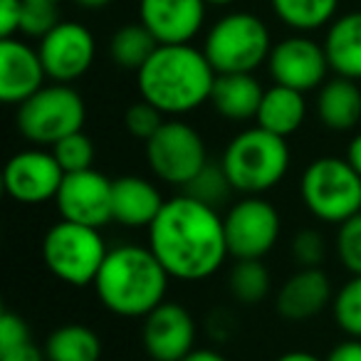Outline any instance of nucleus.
Segmentation results:
<instances>
[{
  "label": "nucleus",
  "instance_id": "ea45409f",
  "mask_svg": "<svg viewBox=\"0 0 361 361\" xmlns=\"http://www.w3.org/2000/svg\"><path fill=\"white\" fill-rule=\"evenodd\" d=\"M346 161H349L361 176V131L349 141V146H346Z\"/></svg>",
  "mask_w": 361,
  "mask_h": 361
},
{
  "label": "nucleus",
  "instance_id": "cd10ccee",
  "mask_svg": "<svg viewBox=\"0 0 361 361\" xmlns=\"http://www.w3.org/2000/svg\"><path fill=\"white\" fill-rule=\"evenodd\" d=\"M331 314L346 336L361 339V275H351L334 292Z\"/></svg>",
  "mask_w": 361,
  "mask_h": 361
},
{
  "label": "nucleus",
  "instance_id": "4468645a",
  "mask_svg": "<svg viewBox=\"0 0 361 361\" xmlns=\"http://www.w3.org/2000/svg\"><path fill=\"white\" fill-rule=\"evenodd\" d=\"M111 188L114 180H109L97 169L65 173L60 191L55 196V206L62 221L82 223V226L104 228L114 221L111 216Z\"/></svg>",
  "mask_w": 361,
  "mask_h": 361
},
{
  "label": "nucleus",
  "instance_id": "39448f33",
  "mask_svg": "<svg viewBox=\"0 0 361 361\" xmlns=\"http://www.w3.org/2000/svg\"><path fill=\"white\" fill-rule=\"evenodd\" d=\"M300 196L310 216L329 226H341L361 213V176L346 156H319L302 173Z\"/></svg>",
  "mask_w": 361,
  "mask_h": 361
},
{
  "label": "nucleus",
  "instance_id": "aec40b11",
  "mask_svg": "<svg viewBox=\"0 0 361 361\" xmlns=\"http://www.w3.org/2000/svg\"><path fill=\"white\" fill-rule=\"evenodd\" d=\"M265 87L257 82L250 72H238V75H218L213 85L211 104L223 119L228 121H247L255 119L260 109Z\"/></svg>",
  "mask_w": 361,
  "mask_h": 361
},
{
  "label": "nucleus",
  "instance_id": "f257e3e1",
  "mask_svg": "<svg viewBox=\"0 0 361 361\" xmlns=\"http://www.w3.org/2000/svg\"><path fill=\"white\" fill-rule=\"evenodd\" d=\"M146 233L154 255L180 282L208 280L231 257L218 208L188 193L169 198Z\"/></svg>",
  "mask_w": 361,
  "mask_h": 361
},
{
  "label": "nucleus",
  "instance_id": "6ab92c4d",
  "mask_svg": "<svg viewBox=\"0 0 361 361\" xmlns=\"http://www.w3.org/2000/svg\"><path fill=\"white\" fill-rule=\"evenodd\" d=\"M164 196H161L159 186L151 183L149 178L141 176H121L114 180L111 188V216L114 223L131 231L146 228L156 221V216L164 208Z\"/></svg>",
  "mask_w": 361,
  "mask_h": 361
},
{
  "label": "nucleus",
  "instance_id": "9d476101",
  "mask_svg": "<svg viewBox=\"0 0 361 361\" xmlns=\"http://www.w3.org/2000/svg\"><path fill=\"white\" fill-rule=\"evenodd\" d=\"M228 252L233 260H262L280 240L277 208L262 196H243L223 216Z\"/></svg>",
  "mask_w": 361,
  "mask_h": 361
},
{
  "label": "nucleus",
  "instance_id": "0eeeda50",
  "mask_svg": "<svg viewBox=\"0 0 361 361\" xmlns=\"http://www.w3.org/2000/svg\"><path fill=\"white\" fill-rule=\"evenodd\" d=\"M109 252L99 228L57 221L42 238V260L57 280L72 287L94 285Z\"/></svg>",
  "mask_w": 361,
  "mask_h": 361
},
{
  "label": "nucleus",
  "instance_id": "bb28decb",
  "mask_svg": "<svg viewBox=\"0 0 361 361\" xmlns=\"http://www.w3.org/2000/svg\"><path fill=\"white\" fill-rule=\"evenodd\" d=\"M228 290L240 305H257L272 290L270 270L262 265V260H235L228 272Z\"/></svg>",
  "mask_w": 361,
  "mask_h": 361
},
{
  "label": "nucleus",
  "instance_id": "5701e85b",
  "mask_svg": "<svg viewBox=\"0 0 361 361\" xmlns=\"http://www.w3.org/2000/svg\"><path fill=\"white\" fill-rule=\"evenodd\" d=\"M307 119V99L305 92H297L285 85H272L265 90L257 109V126L272 131L277 136H292L302 129Z\"/></svg>",
  "mask_w": 361,
  "mask_h": 361
},
{
  "label": "nucleus",
  "instance_id": "20e7f679",
  "mask_svg": "<svg viewBox=\"0 0 361 361\" xmlns=\"http://www.w3.org/2000/svg\"><path fill=\"white\" fill-rule=\"evenodd\" d=\"M221 166L233 191L243 196H262L290 171V146L285 136L272 134L262 126H250L228 141Z\"/></svg>",
  "mask_w": 361,
  "mask_h": 361
},
{
  "label": "nucleus",
  "instance_id": "c03bdc74",
  "mask_svg": "<svg viewBox=\"0 0 361 361\" xmlns=\"http://www.w3.org/2000/svg\"><path fill=\"white\" fill-rule=\"evenodd\" d=\"M50 3H60V0H50Z\"/></svg>",
  "mask_w": 361,
  "mask_h": 361
},
{
  "label": "nucleus",
  "instance_id": "c85d7f7f",
  "mask_svg": "<svg viewBox=\"0 0 361 361\" xmlns=\"http://www.w3.org/2000/svg\"><path fill=\"white\" fill-rule=\"evenodd\" d=\"M231 191H233V186H231V180H228L226 171H223V166L213 164V161H208L206 169L183 188V193H188V196L198 198V201L208 203V206H213V208L226 203Z\"/></svg>",
  "mask_w": 361,
  "mask_h": 361
},
{
  "label": "nucleus",
  "instance_id": "a211bd4d",
  "mask_svg": "<svg viewBox=\"0 0 361 361\" xmlns=\"http://www.w3.org/2000/svg\"><path fill=\"white\" fill-rule=\"evenodd\" d=\"M334 302V287L322 267H297L277 290V312L287 322H307Z\"/></svg>",
  "mask_w": 361,
  "mask_h": 361
},
{
  "label": "nucleus",
  "instance_id": "f3484780",
  "mask_svg": "<svg viewBox=\"0 0 361 361\" xmlns=\"http://www.w3.org/2000/svg\"><path fill=\"white\" fill-rule=\"evenodd\" d=\"M50 80L37 47L18 37L0 40V99L6 104H23Z\"/></svg>",
  "mask_w": 361,
  "mask_h": 361
},
{
  "label": "nucleus",
  "instance_id": "4c0bfd02",
  "mask_svg": "<svg viewBox=\"0 0 361 361\" xmlns=\"http://www.w3.org/2000/svg\"><path fill=\"white\" fill-rule=\"evenodd\" d=\"M324 361H361V339L346 336L324 356Z\"/></svg>",
  "mask_w": 361,
  "mask_h": 361
},
{
  "label": "nucleus",
  "instance_id": "72a5a7b5",
  "mask_svg": "<svg viewBox=\"0 0 361 361\" xmlns=\"http://www.w3.org/2000/svg\"><path fill=\"white\" fill-rule=\"evenodd\" d=\"M164 116L154 104H149L146 99H139L126 109L124 114V124H126V131H129L134 139H141V141H149L156 131L161 129L164 124Z\"/></svg>",
  "mask_w": 361,
  "mask_h": 361
},
{
  "label": "nucleus",
  "instance_id": "473e14b6",
  "mask_svg": "<svg viewBox=\"0 0 361 361\" xmlns=\"http://www.w3.org/2000/svg\"><path fill=\"white\" fill-rule=\"evenodd\" d=\"M290 255L297 267H319L326 255L324 235L314 228H305L290 240Z\"/></svg>",
  "mask_w": 361,
  "mask_h": 361
},
{
  "label": "nucleus",
  "instance_id": "4be33fe9",
  "mask_svg": "<svg viewBox=\"0 0 361 361\" xmlns=\"http://www.w3.org/2000/svg\"><path fill=\"white\" fill-rule=\"evenodd\" d=\"M317 116L329 131H351L361 121V90L356 80L331 77L319 87Z\"/></svg>",
  "mask_w": 361,
  "mask_h": 361
},
{
  "label": "nucleus",
  "instance_id": "423d86ee",
  "mask_svg": "<svg viewBox=\"0 0 361 361\" xmlns=\"http://www.w3.org/2000/svg\"><path fill=\"white\" fill-rule=\"evenodd\" d=\"M203 52L218 75H238V72L252 75L260 65H267L272 37L262 18L238 11L213 23L203 40Z\"/></svg>",
  "mask_w": 361,
  "mask_h": 361
},
{
  "label": "nucleus",
  "instance_id": "2f4dec72",
  "mask_svg": "<svg viewBox=\"0 0 361 361\" xmlns=\"http://www.w3.org/2000/svg\"><path fill=\"white\" fill-rule=\"evenodd\" d=\"M57 6L60 3H50V0H23V20H20L23 35L45 37L60 23Z\"/></svg>",
  "mask_w": 361,
  "mask_h": 361
},
{
  "label": "nucleus",
  "instance_id": "9b49d317",
  "mask_svg": "<svg viewBox=\"0 0 361 361\" xmlns=\"http://www.w3.org/2000/svg\"><path fill=\"white\" fill-rule=\"evenodd\" d=\"M329 60H326L324 45L312 40L305 32L275 42L267 57V72L275 85L292 87L297 92H312L322 87L329 75Z\"/></svg>",
  "mask_w": 361,
  "mask_h": 361
},
{
  "label": "nucleus",
  "instance_id": "79ce46f5",
  "mask_svg": "<svg viewBox=\"0 0 361 361\" xmlns=\"http://www.w3.org/2000/svg\"><path fill=\"white\" fill-rule=\"evenodd\" d=\"M77 6L85 8V11H102V8L111 6L114 0H75Z\"/></svg>",
  "mask_w": 361,
  "mask_h": 361
},
{
  "label": "nucleus",
  "instance_id": "1a4fd4ad",
  "mask_svg": "<svg viewBox=\"0 0 361 361\" xmlns=\"http://www.w3.org/2000/svg\"><path fill=\"white\" fill-rule=\"evenodd\" d=\"M208 149L196 126L183 119H166L146 141V164L166 186L186 188L208 166Z\"/></svg>",
  "mask_w": 361,
  "mask_h": 361
},
{
  "label": "nucleus",
  "instance_id": "ddd939ff",
  "mask_svg": "<svg viewBox=\"0 0 361 361\" xmlns=\"http://www.w3.org/2000/svg\"><path fill=\"white\" fill-rule=\"evenodd\" d=\"M62 180H65V171L55 159L52 149L20 151L8 161L6 173H3L6 193L16 203H25V206L55 201Z\"/></svg>",
  "mask_w": 361,
  "mask_h": 361
},
{
  "label": "nucleus",
  "instance_id": "f704fd0d",
  "mask_svg": "<svg viewBox=\"0 0 361 361\" xmlns=\"http://www.w3.org/2000/svg\"><path fill=\"white\" fill-rule=\"evenodd\" d=\"M30 341V326L16 312H3L0 314V351L13 349V346H20Z\"/></svg>",
  "mask_w": 361,
  "mask_h": 361
},
{
  "label": "nucleus",
  "instance_id": "58836bf2",
  "mask_svg": "<svg viewBox=\"0 0 361 361\" xmlns=\"http://www.w3.org/2000/svg\"><path fill=\"white\" fill-rule=\"evenodd\" d=\"M180 361H231L228 356H223L221 351H216V349H193L191 354L186 356V359H180Z\"/></svg>",
  "mask_w": 361,
  "mask_h": 361
},
{
  "label": "nucleus",
  "instance_id": "b1692460",
  "mask_svg": "<svg viewBox=\"0 0 361 361\" xmlns=\"http://www.w3.org/2000/svg\"><path fill=\"white\" fill-rule=\"evenodd\" d=\"M47 361H99L102 339L87 324H62L45 341Z\"/></svg>",
  "mask_w": 361,
  "mask_h": 361
},
{
  "label": "nucleus",
  "instance_id": "f8f14e48",
  "mask_svg": "<svg viewBox=\"0 0 361 361\" xmlns=\"http://www.w3.org/2000/svg\"><path fill=\"white\" fill-rule=\"evenodd\" d=\"M40 60L52 82L72 85L90 72L97 55V42L90 27L75 20H60L45 37H40Z\"/></svg>",
  "mask_w": 361,
  "mask_h": 361
},
{
  "label": "nucleus",
  "instance_id": "a19ab883",
  "mask_svg": "<svg viewBox=\"0 0 361 361\" xmlns=\"http://www.w3.org/2000/svg\"><path fill=\"white\" fill-rule=\"evenodd\" d=\"M275 361H324L322 356L312 354V351H302V349H295V351H285L282 356H277Z\"/></svg>",
  "mask_w": 361,
  "mask_h": 361
},
{
  "label": "nucleus",
  "instance_id": "2eb2a0df",
  "mask_svg": "<svg viewBox=\"0 0 361 361\" xmlns=\"http://www.w3.org/2000/svg\"><path fill=\"white\" fill-rule=\"evenodd\" d=\"M196 319L178 302H161L154 312L144 317L146 354L154 361H180L196 349Z\"/></svg>",
  "mask_w": 361,
  "mask_h": 361
},
{
  "label": "nucleus",
  "instance_id": "7c9ffc66",
  "mask_svg": "<svg viewBox=\"0 0 361 361\" xmlns=\"http://www.w3.org/2000/svg\"><path fill=\"white\" fill-rule=\"evenodd\" d=\"M336 257L349 275H361V213L336 226Z\"/></svg>",
  "mask_w": 361,
  "mask_h": 361
},
{
  "label": "nucleus",
  "instance_id": "e433bc0d",
  "mask_svg": "<svg viewBox=\"0 0 361 361\" xmlns=\"http://www.w3.org/2000/svg\"><path fill=\"white\" fill-rule=\"evenodd\" d=\"M0 361H47V356H45V349L35 346L30 339L20 346H13V349L0 351Z\"/></svg>",
  "mask_w": 361,
  "mask_h": 361
},
{
  "label": "nucleus",
  "instance_id": "c9c22d12",
  "mask_svg": "<svg viewBox=\"0 0 361 361\" xmlns=\"http://www.w3.org/2000/svg\"><path fill=\"white\" fill-rule=\"evenodd\" d=\"M23 0H0V35L16 37L20 32Z\"/></svg>",
  "mask_w": 361,
  "mask_h": 361
},
{
  "label": "nucleus",
  "instance_id": "a878e982",
  "mask_svg": "<svg viewBox=\"0 0 361 361\" xmlns=\"http://www.w3.org/2000/svg\"><path fill=\"white\" fill-rule=\"evenodd\" d=\"M156 47H159L156 37L151 35L141 23H131V25L119 27V30L111 35L109 57L121 70L139 72L141 67L146 65V60L156 52Z\"/></svg>",
  "mask_w": 361,
  "mask_h": 361
},
{
  "label": "nucleus",
  "instance_id": "393cba45",
  "mask_svg": "<svg viewBox=\"0 0 361 361\" xmlns=\"http://www.w3.org/2000/svg\"><path fill=\"white\" fill-rule=\"evenodd\" d=\"M272 13L295 32H314L331 25L339 11V0H270Z\"/></svg>",
  "mask_w": 361,
  "mask_h": 361
},
{
  "label": "nucleus",
  "instance_id": "dca6fc26",
  "mask_svg": "<svg viewBox=\"0 0 361 361\" xmlns=\"http://www.w3.org/2000/svg\"><path fill=\"white\" fill-rule=\"evenodd\" d=\"M206 0H139V23L159 45H186L203 30Z\"/></svg>",
  "mask_w": 361,
  "mask_h": 361
},
{
  "label": "nucleus",
  "instance_id": "7ed1b4c3",
  "mask_svg": "<svg viewBox=\"0 0 361 361\" xmlns=\"http://www.w3.org/2000/svg\"><path fill=\"white\" fill-rule=\"evenodd\" d=\"M171 275L149 245L121 243L109 247L94 280L104 310L126 319H139L166 302Z\"/></svg>",
  "mask_w": 361,
  "mask_h": 361
},
{
  "label": "nucleus",
  "instance_id": "c756f323",
  "mask_svg": "<svg viewBox=\"0 0 361 361\" xmlns=\"http://www.w3.org/2000/svg\"><path fill=\"white\" fill-rule=\"evenodd\" d=\"M50 149L65 173H77V171H87L94 166V144L85 131H75V134L65 136Z\"/></svg>",
  "mask_w": 361,
  "mask_h": 361
},
{
  "label": "nucleus",
  "instance_id": "37998d69",
  "mask_svg": "<svg viewBox=\"0 0 361 361\" xmlns=\"http://www.w3.org/2000/svg\"><path fill=\"white\" fill-rule=\"evenodd\" d=\"M208 6H233L235 0H206Z\"/></svg>",
  "mask_w": 361,
  "mask_h": 361
},
{
  "label": "nucleus",
  "instance_id": "412c9836",
  "mask_svg": "<svg viewBox=\"0 0 361 361\" xmlns=\"http://www.w3.org/2000/svg\"><path fill=\"white\" fill-rule=\"evenodd\" d=\"M322 45L334 75L361 80V11L334 18Z\"/></svg>",
  "mask_w": 361,
  "mask_h": 361
},
{
  "label": "nucleus",
  "instance_id": "f03ea898",
  "mask_svg": "<svg viewBox=\"0 0 361 361\" xmlns=\"http://www.w3.org/2000/svg\"><path fill=\"white\" fill-rule=\"evenodd\" d=\"M218 72L206 52L186 45H159L136 72L141 99L166 116H183L211 102Z\"/></svg>",
  "mask_w": 361,
  "mask_h": 361
},
{
  "label": "nucleus",
  "instance_id": "6e6552de",
  "mask_svg": "<svg viewBox=\"0 0 361 361\" xmlns=\"http://www.w3.org/2000/svg\"><path fill=\"white\" fill-rule=\"evenodd\" d=\"M87 106L82 94L72 85L52 82L40 92L18 104L16 126L30 144L55 146L60 139L82 131Z\"/></svg>",
  "mask_w": 361,
  "mask_h": 361
}]
</instances>
